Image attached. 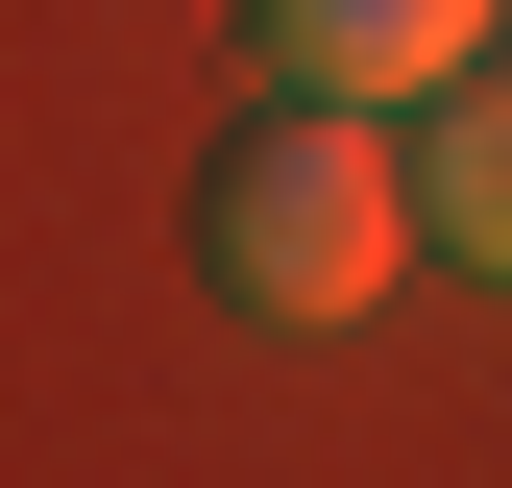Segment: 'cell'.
I'll return each instance as SVG.
<instances>
[{"label": "cell", "instance_id": "obj_1", "mask_svg": "<svg viewBox=\"0 0 512 488\" xmlns=\"http://www.w3.org/2000/svg\"><path fill=\"white\" fill-rule=\"evenodd\" d=\"M415 244H439V220H415V147H391L366 98H269V122L220 147V196H196V269L244 293V318H293V342H342Z\"/></svg>", "mask_w": 512, "mask_h": 488}, {"label": "cell", "instance_id": "obj_2", "mask_svg": "<svg viewBox=\"0 0 512 488\" xmlns=\"http://www.w3.org/2000/svg\"><path fill=\"white\" fill-rule=\"evenodd\" d=\"M244 49H269V98H366V122H415V98L488 74V0H244Z\"/></svg>", "mask_w": 512, "mask_h": 488}, {"label": "cell", "instance_id": "obj_3", "mask_svg": "<svg viewBox=\"0 0 512 488\" xmlns=\"http://www.w3.org/2000/svg\"><path fill=\"white\" fill-rule=\"evenodd\" d=\"M415 220H439V244H464V269H488V293H512V74H464V98H439V122H415Z\"/></svg>", "mask_w": 512, "mask_h": 488}]
</instances>
